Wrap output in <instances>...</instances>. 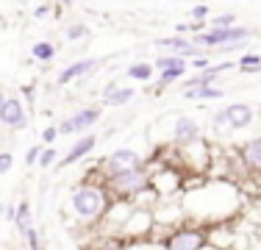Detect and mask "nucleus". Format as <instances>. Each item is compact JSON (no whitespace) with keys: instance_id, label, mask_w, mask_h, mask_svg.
Wrapping results in <instances>:
<instances>
[{"instance_id":"ddd939ff","label":"nucleus","mask_w":261,"mask_h":250,"mask_svg":"<svg viewBox=\"0 0 261 250\" xmlns=\"http://www.w3.org/2000/svg\"><path fill=\"white\" fill-rule=\"evenodd\" d=\"M153 47L159 50H167V53H184V56H197L203 53V47L192 45V39H186V36H161V39L153 42Z\"/></svg>"},{"instance_id":"2eb2a0df","label":"nucleus","mask_w":261,"mask_h":250,"mask_svg":"<svg viewBox=\"0 0 261 250\" xmlns=\"http://www.w3.org/2000/svg\"><path fill=\"white\" fill-rule=\"evenodd\" d=\"M134 97H136V89H134V86H117L114 81L103 86V103H106V106H111V109L128 106Z\"/></svg>"},{"instance_id":"a878e982","label":"nucleus","mask_w":261,"mask_h":250,"mask_svg":"<svg viewBox=\"0 0 261 250\" xmlns=\"http://www.w3.org/2000/svg\"><path fill=\"white\" fill-rule=\"evenodd\" d=\"M20 236H22V239H25V245H28L31 250H39V247H42V239H39V231H36L34 225H31L28 231H22Z\"/></svg>"},{"instance_id":"72a5a7b5","label":"nucleus","mask_w":261,"mask_h":250,"mask_svg":"<svg viewBox=\"0 0 261 250\" xmlns=\"http://www.w3.org/2000/svg\"><path fill=\"white\" fill-rule=\"evenodd\" d=\"M3 217L9 222H14V217H17V206H3Z\"/></svg>"},{"instance_id":"1a4fd4ad","label":"nucleus","mask_w":261,"mask_h":250,"mask_svg":"<svg viewBox=\"0 0 261 250\" xmlns=\"http://www.w3.org/2000/svg\"><path fill=\"white\" fill-rule=\"evenodd\" d=\"M0 125L9 131H22L28 128V111L22 97H6L0 106Z\"/></svg>"},{"instance_id":"4be33fe9","label":"nucleus","mask_w":261,"mask_h":250,"mask_svg":"<svg viewBox=\"0 0 261 250\" xmlns=\"http://www.w3.org/2000/svg\"><path fill=\"white\" fill-rule=\"evenodd\" d=\"M31 56L36 61H53L56 59V45L53 42H34L31 45Z\"/></svg>"},{"instance_id":"f3484780","label":"nucleus","mask_w":261,"mask_h":250,"mask_svg":"<svg viewBox=\"0 0 261 250\" xmlns=\"http://www.w3.org/2000/svg\"><path fill=\"white\" fill-rule=\"evenodd\" d=\"M258 67H261V53H256V50H247V53H242L236 59V70L245 75H256Z\"/></svg>"},{"instance_id":"bb28decb","label":"nucleus","mask_w":261,"mask_h":250,"mask_svg":"<svg viewBox=\"0 0 261 250\" xmlns=\"http://www.w3.org/2000/svg\"><path fill=\"white\" fill-rule=\"evenodd\" d=\"M208 25H211V28H228V25H236V17H233V14H220V17H211Z\"/></svg>"},{"instance_id":"4468645a","label":"nucleus","mask_w":261,"mask_h":250,"mask_svg":"<svg viewBox=\"0 0 261 250\" xmlns=\"http://www.w3.org/2000/svg\"><path fill=\"white\" fill-rule=\"evenodd\" d=\"M95 70H97V59H78V61L67 64L64 70L59 72V84H61V86H64V84H72V81L86 78V75L95 72Z\"/></svg>"},{"instance_id":"f704fd0d","label":"nucleus","mask_w":261,"mask_h":250,"mask_svg":"<svg viewBox=\"0 0 261 250\" xmlns=\"http://www.w3.org/2000/svg\"><path fill=\"white\" fill-rule=\"evenodd\" d=\"M56 3H59V6H72L75 0H56Z\"/></svg>"},{"instance_id":"a211bd4d","label":"nucleus","mask_w":261,"mask_h":250,"mask_svg":"<svg viewBox=\"0 0 261 250\" xmlns=\"http://www.w3.org/2000/svg\"><path fill=\"white\" fill-rule=\"evenodd\" d=\"M184 95L189 100H220L222 89H217L214 84H206V86H195V89H184Z\"/></svg>"},{"instance_id":"423d86ee","label":"nucleus","mask_w":261,"mask_h":250,"mask_svg":"<svg viewBox=\"0 0 261 250\" xmlns=\"http://www.w3.org/2000/svg\"><path fill=\"white\" fill-rule=\"evenodd\" d=\"M145 164L139 150L134 147H114L109 156H103L100 161V175H114V172H122V170H130V167H139Z\"/></svg>"},{"instance_id":"aec40b11","label":"nucleus","mask_w":261,"mask_h":250,"mask_svg":"<svg viewBox=\"0 0 261 250\" xmlns=\"http://www.w3.org/2000/svg\"><path fill=\"white\" fill-rule=\"evenodd\" d=\"M14 225H17V231H28L31 225H34V214H31V203L28 200H20L17 203V217H14Z\"/></svg>"},{"instance_id":"9d476101","label":"nucleus","mask_w":261,"mask_h":250,"mask_svg":"<svg viewBox=\"0 0 261 250\" xmlns=\"http://www.w3.org/2000/svg\"><path fill=\"white\" fill-rule=\"evenodd\" d=\"M203 136V128H200V122L195 120V117H189V114H181V117H175V122H172V128H170V142L175 147H181V145H189V142H195V139H200Z\"/></svg>"},{"instance_id":"412c9836","label":"nucleus","mask_w":261,"mask_h":250,"mask_svg":"<svg viewBox=\"0 0 261 250\" xmlns=\"http://www.w3.org/2000/svg\"><path fill=\"white\" fill-rule=\"evenodd\" d=\"M186 67H189V64H175V67H167V70H159V81H156V84L159 86H172L175 81L184 78Z\"/></svg>"},{"instance_id":"e433bc0d","label":"nucleus","mask_w":261,"mask_h":250,"mask_svg":"<svg viewBox=\"0 0 261 250\" xmlns=\"http://www.w3.org/2000/svg\"><path fill=\"white\" fill-rule=\"evenodd\" d=\"M256 75H261V67H258V70H256Z\"/></svg>"},{"instance_id":"0eeeda50","label":"nucleus","mask_w":261,"mask_h":250,"mask_svg":"<svg viewBox=\"0 0 261 250\" xmlns=\"http://www.w3.org/2000/svg\"><path fill=\"white\" fill-rule=\"evenodd\" d=\"M100 106H84V109H78L75 114L64 117V120L59 122V134L61 136H72V134H86V131L92 128L97 120H100Z\"/></svg>"},{"instance_id":"393cba45","label":"nucleus","mask_w":261,"mask_h":250,"mask_svg":"<svg viewBox=\"0 0 261 250\" xmlns=\"http://www.w3.org/2000/svg\"><path fill=\"white\" fill-rule=\"evenodd\" d=\"M211 128H214L217 134H222V131H231V125H228V111H225V109H217L214 114H211Z\"/></svg>"},{"instance_id":"39448f33","label":"nucleus","mask_w":261,"mask_h":250,"mask_svg":"<svg viewBox=\"0 0 261 250\" xmlns=\"http://www.w3.org/2000/svg\"><path fill=\"white\" fill-rule=\"evenodd\" d=\"M211 147L206 145V139H195L189 145H181L178 147V161H181V170H192V172H206L211 167Z\"/></svg>"},{"instance_id":"6ab92c4d","label":"nucleus","mask_w":261,"mask_h":250,"mask_svg":"<svg viewBox=\"0 0 261 250\" xmlns=\"http://www.w3.org/2000/svg\"><path fill=\"white\" fill-rule=\"evenodd\" d=\"M153 70H156V67H153L150 61H134V64H128L125 75H128L130 81H150L153 78Z\"/></svg>"},{"instance_id":"c756f323","label":"nucleus","mask_w":261,"mask_h":250,"mask_svg":"<svg viewBox=\"0 0 261 250\" xmlns=\"http://www.w3.org/2000/svg\"><path fill=\"white\" fill-rule=\"evenodd\" d=\"M189 17H192V20H195V22H203V20H206V17H208V3H197L195 9L189 11Z\"/></svg>"},{"instance_id":"7ed1b4c3","label":"nucleus","mask_w":261,"mask_h":250,"mask_svg":"<svg viewBox=\"0 0 261 250\" xmlns=\"http://www.w3.org/2000/svg\"><path fill=\"white\" fill-rule=\"evenodd\" d=\"M253 31L247 25H228V28H208V31H195L192 36V45L203 47V50H217L222 45H231V42H245L250 39Z\"/></svg>"},{"instance_id":"f257e3e1","label":"nucleus","mask_w":261,"mask_h":250,"mask_svg":"<svg viewBox=\"0 0 261 250\" xmlns=\"http://www.w3.org/2000/svg\"><path fill=\"white\" fill-rule=\"evenodd\" d=\"M109 203H111V197L106 192L103 181L100 184H95V181H81V184H75L70 189V211L81 225L103 222Z\"/></svg>"},{"instance_id":"dca6fc26","label":"nucleus","mask_w":261,"mask_h":250,"mask_svg":"<svg viewBox=\"0 0 261 250\" xmlns=\"http://www.w3.org/2000/svg\"><path fill=\"white\" fill-rule=\"evenodd\" d=\"M239 161L247 172H261V136L256 139H247L239 147Z\"/></svg>"},{"instance_id":"473e14b6","label":"nucleus","mask_w":261,"mask_h":250,"mask_svg":"<svg viewBox=\"0 0 261 250\" xmlns=\"http://www.w3.org/2000/svg\"><path fill=\"white\" fill-rule=\"evenodd\" d=\"M47 14H50V6H47V3H42V6H36V9H34L36 20H42V17H47Z\"/></svg>"},{"instance_id":"6e6552de","label":"nucleus","mask_w":261,"mask_h":250,"mask_svg":"<svg viewBox=\"0 0 261 250\" xmlns=\"http://www.w3.org/2000/svg\"><path fill=\"white\" fill-rule=\"evenodd\" d=\"M150 189L159 197H175L181 192V170L175 167H161L150 172Z\"/></svg>"},{"instance_id":"5701e85b","label":"nucleus","mask_w":261,"mask_h":250,"mask_svg":"<svg viewBox=\"0 0 261 250\" xmlns=\"http://www.w3.org/2000/svg\"><path fill=\"white\" fill-rule=\"evenodd\" d=\"M89 36V28H86V22H70L64 28V39L67 42H81Z\"/></svg>"},{"instance_id":"2f4dec72","label":"nucleus","mask_w":261,"mask_h":250,"mask_svg":"<svg viewBox=\"0 0 261 250\" xmlns=\"http://www.w3.org/2000/svg\"><path fill=\"white\" fill-rule=\"evenodd\" d=\"M39 153H42V145H31L28 153H25V164H28V167H36V161H39Z\"/></svg>"},{"instance_id":"20e7f679","label":"nucleus","mask_w":261,"mask_h":250,"mask_svg":"<svg viewBox=\"0 0 261 250\" xmlns=\"http://www.w3.org/2000/svg\"><path fill=\"white\" fill-rule=\"evenodd\" d=\"M164 247H170V250H203V247H211V239H208V231L203 225H175L167 234Z\"/></svg>"},{"instance_id":"b1692460","label":"nucleus","mask_w":261,"mask_h":250,"mask_svg":"<svg viewBox=\"0 0 261 250\" xmlns=\"http://www.w3.org/2000/svg\"><path fill=\"white\" fill-rule=\"evenodd\" d=\"M56 161H59V150H56L53 145H45V147H42V153H39L36 167H39V170H50Z\"/></svg>"},{"instance_id":"cd10ccee","label":"nucleus","mask_w":261,"mask_h":250,"mask_svg":"<svg viewBox=\"0 0 261 250\" xmlns=\"http://www.w3.org/2000/svg\"><path fill=\"white\" fill-rule=\"evenodd\" d=\"M14 167V153L11 150H0V175H6Z\"/></svg>"},{"instance_id":"4c0bfd02","label":"nucleus","mask_w":261,"mask_h":250,"mask_svg":"<svg viewBox=\"0 0 261 250\" xmlns=\"http://www.w3.org/2000/svg\"><path fill=\"white\" fill-rule=\"evenodd\" d=\"M47 3H53V0H47Z\"/></svg>"},{"instance_id":"f03ea898","label":"nucleus","mask_w":261,"mask_h":250,"mask_svg":"<svg viewBox=\"0 0 261 250\" xmlns=\"http://www.w3.org/2000/svg\"><path fill=\"white\" fill-rule=\"evenodd\" d=\"M103 186L111 200H136L150 189V170H145V164H139L114 175H103Z\"/></svg>"},{"instance_id":"9b49d317","label":"nucleus","mask_w":261,"mask_h":250,"mask_svg":"<svg viewBox=\"0 0 261 250\" xmlns=\"http://www.w3.org/2000/svg\"><path fill=\"white\" fill-rule=\"evenodd\" d=\"M95 147H97V136L86 131V134H81V139L75 142V145H72V147L64 153V159H61V164H64V167H72V164H78V161H84V159H86V156H89Z\"/></svg>"},{"instance_id":"f8f14e48","label":"nucleus","mask_w":261,"mask_h":250,"mask_svg":"<svg viewBox=\"0 0 261 250\" xmlns=\"http://www.w3.org/2000/svg\"><path fill=\"white\" fill-rule=\"evenodd\" d=\"M225 111H228V125H231V131H245L253 125V120H256V111H253L250 103H231V106H225Z\"/></svg>"},{"instance_id":"c9c22d12","label":"nucleus","mask_w":261,"mask_h":250,"mask_svg":"<svg viewBox=\"0 0 261 250\" xmlns=\"http://www.w3.org/2000/svg\"><path fill=\"white\" fill-rule=\"evenodd\" d=\"M3 100H6V92H3V89H0V106H3Z\"/></svg>"},{"instance_id":"7c9ffc66","label":"nucleus","mask_w":261,"mask_h":250,"mask_svg":"<svg viewBox=\"0 0 261 250\" xmlns=\"http://www.w3.org/2000/svg\"><path fill=\"white\" fill-rule=\"evenodd\" d=\"M211 64V61H208V56L206 53H197L195 56V59H192L189 61V67H192V70H195V72H200V70H206V67Z\"/></svg>"},{"instance_id":"c85d7f7f","label":"nucleus","mask_w":261,"mask_h":250,"mask_svg":"<svg viewBox=\"0 0 261 250\" xmlns=\"http://www.w3.org/2000/svg\"><path fill=\"white\" fill-rule=\"evenodd\" d=\"M59 125H47V128H42V145H53L56 139H59Z\"/></svg>"}]
</instances>
